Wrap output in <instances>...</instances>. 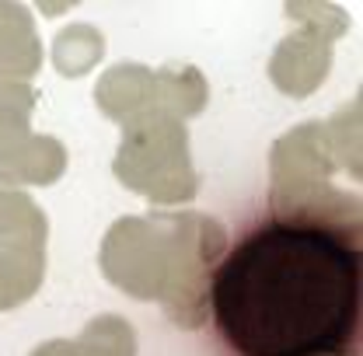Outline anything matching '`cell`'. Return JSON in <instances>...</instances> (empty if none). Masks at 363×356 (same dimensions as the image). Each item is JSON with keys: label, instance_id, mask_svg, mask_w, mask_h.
I'll return each instance as SVG.
<instances>
[{"label": "cell", "instance_id": "cell-1", "mask_svg": "<svg viewBox=\"0 0 363 356\" xmlns=\"http://www.w3.org/2000/svg\"><path fill=\"white\" fill-rule=\"evenodd\" d=\"M210 308L234 356H346L360 335V248L325 223L266 221L217 266Z\"/></svg>", "mask_w": 363, "mask_h": 356}]
</instances>
